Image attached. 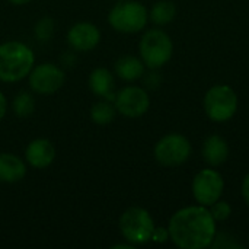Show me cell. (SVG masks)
<instances>
[{"mask_svg": "<svg viewBox=\"0 0 249 249\" xmlns=\"http://www.w3.org/2000/svg\"><path fill=\"white\" fill-rule=\"evenodd\" d=\"M88 85L92 93H95L96 96L102 98V99H108L112 101L115 99V79L114 74L105 69V67H96L90 71L89 79H88Z\"/></svg>", "mask_w": 249, "mask_h": 249, "instance_id": "obj_14", "label": "cell"}, {"mask_svg": "<svg viewBox=\"0 0 249 249\" xmlns=\"http://www.w3.org/2000/svg\"><path fill=\"white\" fill-rule=\"evenodd\" d=\"M201 156H203V160L209 166L219 168L229 158V144H228V142L222 136L212 134L203 143Z\"/></svg>", "mask_w": 249, "mask_h": 249, "instance_id": "obj_13", "label": "cell"}, {"mask_svg": "<svg viewBox=\"0 0 249 249\" xmlns=\"http://www.w3.org/2000/svg\"><path fill=\"white\" fill-rule=\"evenodd\" d=\"M25 159L35 169L48 168L55 159V147L48 139H35L25 149Z\"/></svg>", "mask_w": 249, "mask_h": 249, "instance_id": "obj_12", "label": "cell"}, {"mask_svg": "<svg viewBox=\"0 0 249 249\" xmlns=\"http://www.w3.org/2000/svg\"><path fill=\"white\" fill-rule=\"evenodd\" d=\"M248 242H249V238H248Z\"/></svg>", "mask_w": 249, "mask_h": 249, "instance_id": "obj_27", "label": "cell"}, {"mask_svg": "<svg viewBox=\"0 0 249 249\" xmlns=\"http://www.w3.org/2000/svg\"><path fill=\"white\" fill-rule=\"evenodd\" d=\"M12 109L15 112V115H18L19 118H26L29 115H32V112L35 111V99L34 95L29 92H19L13 101H12Z\"/></svg>", "mask_w": 249, "mask_h": 249, "instance_id": "obj_19", "label": "cell"}, {"mask_svg": "<svg viewBox=\"0 0 249 249\" xmlns=\"http://www.w3.org/2000/svg\"><path fill=\"white\" fill-rule=\"evenodd\" d=\"M7 1L12 3V4H16V6H23V4H28L32 0H7Z\"/></svg>", "mask_w": 249, "mask_h": 249, "instance_id": "obj_26", "label": "cell"}, {"mask_svg": "<svg viewBox=\"0 0 249 249\" xmlns=\"http://www.w3.org/2000/svg\"><path fill=\"white\" fill-rule=\"evenodd\" d=\"M6 111H7V99H6L4 93H3V92H0V121L4 118Z\"/></svg>", "mask_w": 249, "mask_h": 249, "instance_id": "obj_24", "label": "cell"}, {"mask_svg": "<svg viewBox=\"0 0 249 249\" xmlns=\"http://www.w3.org/2000/svg\"><path fill=\"white\" fill-rule=\"evenodd\" d=\"M115 74L125 82H136L144 76L146 66L140 57L136 55H123L114 64Z\"/></svg>", "mask_w": 249, "mask_h": 249, "instance_id": "obj_16", "label": "cell"}, {"mask_svg": "<svg viewBox=\"0 0 249 249\" xmlns=\"http://www.w3.org/2000/svg\"><path fill=\"white\" fill-rule=\"evenodd\" d=\"M131 249L134 248V245H131L130 242H127V244H117V245H112V249Z\"/></svg>", "mask_w": 249, "mask_h": 249, "instance_id": "obj_25", "label": "cell"}, {"mask_svg": "<svg viewBox=\"0 0 249 249\" xmlns=\"http://www.w3.org/2000/svg\"><path fill=\"white\" fill-rule=\"evenodd\" d=\"M204 112L214 123H228L239 108V98L229 85H214L204 95Z\"/></svg>", "mask_w": 249, "mask_h": 249, "instance_id": "obj_5", "label": "cell"}, {"mask_svg": "<svg viewBox=\"0 0 249 249\" xmlns=\"http://www.w3.org/2000/svg\"><path fill=\"white\" fill-rule=\"evenodd\" d=\"M209 207L196 204L177 210L168 223L169 236L181 249L210 248L217 238V226Z\"/></svg>", "mask_w": 249, "mask_h": 249, "instance_id": "obj_1", "label": "cell"}, {"mask_svg": "<svg viewBox=\"0 0 249 249\" xmlns=\"http://www.w3.org/2000/svg\"><path fill=\"white\" fill-rule=\"evenodd\" d=\"M117 108L112 101L102 99L92 105L90 108V120L98 125H108L115 120Z\"/></svg>", "mask_w": 249, "mask_h": 249, "instance_id": "obj_18", "label": "cell"}, {"mask_svg": "<svg viewBox=\"0 0 249 249\" xmlns=\"http://www.w3.org/2000/svg\"><path fill=\"white\" fill-rule=\"evenodd\" d=\"M209 210H210V213H212V216H213V219L216 222H225L232 214V206L228 201L222 200V198L217 200L216 203H213L209 207Z\"/></svg>", "mask_w": 249, "mask_h": 249, "instance_id": "obj_21", "label": "cell"}, {"mask_svg": "<svg viewBox=\"0 0 249 249\" xmlns=\"http://www.w3.org/2000/svg\"><path fill=\"white\" fill-rule=\"evenodd\" d=\"M191 143L181 133H168L153 147L156 162L165 168H178L191 156Z\"/></svg>", "mask_w": 249, "mask_h": 249, "instance_id": "obj_7", "label": "cell"}, {"mask_svg": "<svg viewBox=\"0 0 249 249\" xmlns=\"http://www.w3.org/2000/svg\"><path fill=\"white\" fill-rule=\"evenodd\" d=\"M149 10L136 0H118L108 13V23L121 34H137L146 28Z\"/></svg>", "mask_w": 249, "mask_h": 249, "instance_id": "obj_4", "label": "cell"}, {"mask_svg": "<svg viewBox=\"0 0 249 249\" xmlns=\"http://www.w3.org/2000/svg\"><path fill=\"white\" fill-rule=\"evenodd\" d=\"M241 194H242V198H244L245 204L249 207V174H247L245 178L242 179V184H241Z\"/></svg>", "mask_w": 249, "mask_h": 249, "instance_id": "obj_23", "label": "cell"}, {"mask_svg": "<svg viewBox=\"0 0 249 249\" xmlns=\"http://www.w3.org/2000/svg\"><path fill=\"white\" fill-rule=\"evenodd\" d=\"M99 41L101 31L90 22H77L67 31V42L76 51H90Z\"/></svg>", "mask_w": 249, "mask_h": 249, "instance_id": "obj_11", "label": "cell"}, {"mask_svg": "<svg viewBox=\"0 0 249 249\" xmlns=\"http://www.w3.org/2000/svg\"><path fill=\"white\" fill-rule=\"evenodd\" d=\"M140 58L150 70H158L168 64L174 54V42L168 32L160 28L147 29L139 42Z\"/></svg>", "mask_w": 249, "mask_h": 249, "instance_id": "obj_3", "label": "cell"}, {"mask_svg": "<svg viewBox=\"0 0 249 249\" xmlns=\"http://www.w3.org/2000/svg\"><path fill=\"white\" fill-rule=\"evenodd\" d=\"M123 238L131 245H143L152 241L155 220L143 207H128L118 220Z\"/></svg>", "mask_w": 249, "mask_h": 249, "instance_id": "obj_6", "label": "cell"}, {"mask_svg": "<svg viewBox=\"0 0 249 249\" xmlns=\"http://www.w3.org/2000/svg\"><path fill=\"white\" fill-rule=\"evenodd\" d=\"M177 16V6L171 0H159L149 10V20L156 26H165L171 23Z\"/></svg>", "mask_w": 249, "mask_h": 249, "instance_id": "obj_17", "label": "cell"}, {"mask_svg": "<svg viewBox=\"0 0 249 249\" xmlns=\"http://www.w3.org/2000/svg\"><path fill=\"white\" fill-rule=\"evenodd\" d=\"M191 191L197 204L210 207L222 198L225 191V179L216 168H204L193 178Z\"/></svg>", "mask_w": 249, "mask_h": 249, "instance_id": "obj_8", "label": "cell"}, {"mask_svg": "<svg viewBox=\"0 0 249 249\" xmlns=\"http://www.w3.org/2000/svg\"><path fill=\"white\" fill-rule=\"evenodd\" d=\"M26 175L25 162L13 153H0V182L16 184Z\"/></svg>", "mask_w": 249, "mask_h": 249, "instance_id": "obj_15", "label": "cell"}, {"mask_svg": "<svg viewBox=\"0 0 249 249\" xmlns=\"http://www.w3.org/2000/svg\"><path fill=\"white\" fill-rule=\"evenodd\" d=\"M34 34L39 41H50L54 34V20L50 16H44L36 22Z\"/></svg>", "mask_w": 249, "mask_h": 249, "instance_id": "obj_20", "label": "cell"}, {"mask_svg": "<svg viewBox=\"0 0 249 249\" xmlns=\"http://www.w3.org/2000/svg\"><path fill=\"white\" fill-rule=\"evenodd\" d=\"M64 71L54 63H41L32 67L28 74L31 89L38 95H53L64 85Z\"/></svg>", "mask_w": 249, "mask_h": 249, "instance_id": "obj_10", "label": "cell"}, {"mask_svg": "<svg viewBox=\"0 0 249 249\" xmlns=\"http://www.w3.org/2000/svg\"><path fill=\"white\" fill-rule=\"evenodd\" d=\"M35 66V54L20 41L0 44V82L16 83L28 77Z\"/></svg>", "mask_w": 249, "mask_h": 249, "instance_id": "obj_2", "label": "cell"}, {"mask_svg": "<svg viewBox=\"0 0 249 249\" xmlns=\"http://www.w3.org/2000/svg\"><path fill=\"white\" fill-rule=\"evenodd\" d=\"M169 239H171V236H169L168 226H155V231H153V235H152V242L165 244Z\"/></svg>", "mask_w": 249, "mask_h": 249, "instance_id": "obj_22", "label": "cell"}, {"mask_svg": "<svg viewBox=\"0 0 249 249\" xmlns=\"http://www.w3.org/2000/svg\"><path fill=\"white\" fill-rule=\"evenodd\" d=\"M114 105L117 112L127 118L143 117L150 108V96L142 86L130 85L115 93Z\"/></svg>", "mask_w": 249, "mask_h": 249, "instance_id": "obj_9", "label": "cell"}]
</instances>
